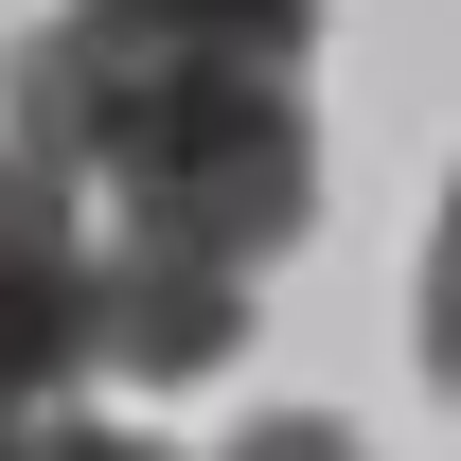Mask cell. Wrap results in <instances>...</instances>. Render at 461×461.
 Wrapping results in <instances>:
<instances>
[{
  "mask_svg": "<svg viewBox=\"0 0 461 461\" xmlns=\"http://www.w3.org/2000/svg\"><path fill=\"white\" fill-rule=\"evenodd\" d=\"M0 124L36 177H107L124 249H177L230 285L320 213L302 18H36L0 54Z\"/></svg>",
  "mask_w": 461,
  "mask_h": 461,
  "instance_id": "obj_1",
  "label": "cell"
},
{
  "mask_svg": "<svg viewBox=\"0 0 461 461\" xmlns=\"http://www.w3.org/2000/svg\"><path fill=\"white\" fill-rule=\"evenodd\" d=\"M89 285H107V249L71 213V177L0 142V426H54V391L89 373Z\"/></svg>",
  "mask_w": 461,
  "mask_h": 461,
  "instance_id": "obj_2",
  "label": "cell"
},
{
  "mask_svg": "<svg viewBox=\"0 0 461 461\" xmlns=\"http://www.w3.org/2000/svg\"><path fill=\"white\" fill-rule=\"evenodd\" d=\"M249 355V285L230 267H177V249H107V285H89V373L124 391H195Z\"/></svg>",
  "mask_w": 461,
  "mask_h": 461,
  "instance_id": "obj_3",
  "label": "cell"
},
{
  "mask_svg": "<svg viewBox=\"0 0 461 461\" xmlns=\"http://www.w3.org/2000/svg\"><path fill=\"white\" fill-rule=\"evenodd\" d=\"M426 373L461 391V195H444V230H426Z\"/></svg>",
  "mask_w": 461,
  "mask_h": 461,
  "instance_id": "obj_4",
  "label": "cell"
},
{
  "mask_svg": "<svg viewBox=\"0 0 461 461\" xmlns=\"http://www.w3.org/2000/svg\"><path fill=\"white\" fill-rule=\"evenodd\" d=\"M0 461H160V444H142V426H71V408H54V426H18Z\"/></svg>",
  "mask_w": 461,
  "mask_h": 461,
  "instance_id": "obj_5",
  "label": "cell"
},
{
  "mask_svg": "<svg viewBox=\"0 0 461 461\" xmlns=\"http://www.w3.org/2000/svg\"><path fill=\"white\" fill-rule=\"evenodd\" d=\"M230 461H373V444H355V426H320V408H285V426H249Z\"/></svg>",
  "mask_w": 461,
  "mask_h": 461,
  "instance_id": "obj_6",
  "label": "cell"
},
{
  "mask_svg": "<svg viewBox=\"0 0 461 461\" xmlns=\"http://www.w3.org/2000/svg\"><path fill=\"white\" fill-rule=\"evenodd\" d=\"M0 444H18V426H0Z\"/></svg>",
  "mask_w": 461,
  "mask_h": 461,
  "instance_id": "obj_7",
  "label": "cell"
}]
</instances>
